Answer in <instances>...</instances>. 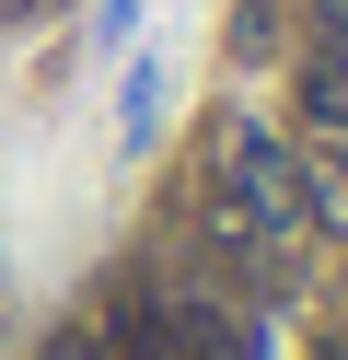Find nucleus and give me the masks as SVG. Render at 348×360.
<instances>
[{
	"mask_svg": "<svg viewBox=\"0 0 348 360\" xmlns=\"http://www.w3.org/2000/svg\"><path fill=\"white\" fill-rule=\"evenodd\" d=\"M314 221V174L267 140V128L232 117L221 151H209V233H255V244H290Z\"/></svg>",
	"mask_w": 348,
	"mask_h": 360,
	"instance_id": "obj_1",
	"label": "nucleus"
},
{
	"mask_svg": "<svg viewBox=\"0 0 348 360\" xmlns=\"http://www.w3.org/2000/svg\"><path fill=\"white\" fill-rule=\"evenodd\" d=\"M302 105H314L325 128H348V58H314V70H302Z\"/></svg>",
	"mask_w": 348,
	"mask_h": 360,
	"instance_id": "obj_2",
	"label": "nucleus"
}]
</instances>
